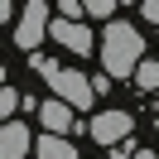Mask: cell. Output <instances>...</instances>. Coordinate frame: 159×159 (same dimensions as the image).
Returning <instances> with one entry per match:
<instances>
[{"label":"cell","instance_id":"12","mask_svg":"<svg viewBox=\"0 0 159 159\" xmlns=\"http://www.w3.org/2000/svg\"><path fill=\"white\" fill-rule=\"evenodd\" d=\"M140 15H145L149 24H159V0H145V5H140Z\"/></svg>","mask_w":159,"mask_h":159},{"label":"cell","instance_id":"4","mask_svg":"<svg viewBox=\"0 0 159 159\" xmlns=\"http://www.w3.org/2000/svg\"><path fill=\"white\" fill-rule=\"evenodd\" d=\"M130 125H135V120H130V111H97V116H92V140H97V145H120V140L130 135Z\"/></svg>","mask_w":159,"mask_h":159},{"label":"cell","instance_id":"8","mask_svg":"<svg viewBox=\"0 0 159 159\" xmlns=\"http://www.w3.org/2000/svg\"><path fill=\"white\" fill-rule=\"evenodd\" d=\"M34 154L39 159H77V149H72L68 140H58V135H43L39 145H34Z\"/></svg>","mask_w":159,"mask_h":159},{"label":"cell","instance_id":"1","mask_svg":"<svg viewBox=\"0 0 159 159\" xmlns=\"http://www.w3.org/2000/svg\"><path fill=\"white\" fill-rule=\"evenodd\" d=\"M101 63H106V77H130L145 63V39H140L135 24H106V39H101Z\"/></svg>","mask_w":159,"mask_h":159},{"label":"cell","instance_id":"3","mask_svg":"<svg viewBox=\"0 0 159 159\" xmlns=\"http://www.w3.org/2000/svg\"><path fill=\"white\" fill-rule=\"evenodd\" d=\"M43 29H48V5H43V0H29V5L20 10V29H15V43H20V48H39Z\"/></svg>","mask_w":159,"mask_h":159},{"label":"cell","instance_id":"5","mask_svg":"<svg viewBox=\"0 0 159 159\" xmlns=\"http://www.w3.org/2000/svg\"><path fill=\"white\" fill-rule=\"evenodd\" d=\"M39 120H43V135H58V140L68 135V130H77V125H72V106L58 101V97H48L39 106Z\"/></svg>","mask_w":159,"mask_h":159},{"label":"cell","instance_id":"2","mask_svg":"<svg viewBox=\"0 0 159 159\" xmlns=\"http://www.w3.org/2000/svg\"><path fill=\"white\" fill-rule=\"evenodd\" d=\"M48 87H53V97H58V101H68L72 111H87L92 101H97V82H87L82 72H68V68L48 72Z\"/></svg>","mask_w":159,"mask_h":159},{"label":"cell","instance_id":"6","mask_svg":"<svg viewBox=\"0 0 159 159\" xmlns=\"http://www.w3.org/2000/svg\"><path fill=\"white\" fill-rule=\"evenodd\" d=\"M53 39H58L68 53H92L97 48V43H92V29L87 24H72V20H53Z\"/></svg>","mask_w":159,"mask_h":159},{"label":"cell","instance_id":"10","mask_svg":"<svg viewBox=\"0 0 159 159\" xmlns=\"http://www.w3.org/2000/svg\"><path fill=\"white\" fill-rule=\"evenodd\" d=\"M87 15H92V20H111L116 5H111V0H87Z\"/></svg>","mask_w":159,"mask_h":159},{"label":"cell","instance_id":"9","mask_svg":"<svg viewBox=\"0 0 159 159\" xmlns=\"http://www.w3.org/2000/svg\"><path fill=\"white\" fill-rule=\"evenodd\" d=\"M135 82H140V92H154V87H159V63L145 58V63H140V72H135Z\"/></svg>","mask_w":159,"mask_h":159},{"label":"cell","instance_id":"13","mask_svg":"<svg viewBox=\"0 0 159 159\" xmlns=\"http://www.w3.org/2000/svg\"><path fill=\"white\" fill-rule=\"evenodd\" d=\"M116 159H154V154H149V149H120Z\"/></svg>","mask_w":159,"mask_h":159},{"label":"cell","instance_id":"7","mask_svg":"<svg viewBox=\"0 0 159 159\" xmlns=\"http://www.w3.org/2000/svg\"><path fill=\"white\" fill-rule=\"evenodd\" d=\"M24 154H29V125L5 120V130H0V159H24Z\"/></svg>","mask_w":159,"mask_h":159},{"label":"cell","instance_id":"11","mask_svg":"<svg viewBox=\"0 0 159 159\" xmlns=\"http://www.w3.org/2000/svg\"><path fill=\"white\" fill-rule=\"evenodd\" d=\"M15 106H20V92L5 87V92H0V111H5V120H15Z\"/></svg>","mask_w":159,"mask_h":159}]
</instances>
